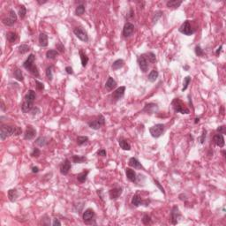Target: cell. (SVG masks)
Here are the masks:
<instances>
[{"label": "cell", "mask_w": 226, "mask_h": 226, "mask_svg": "<svg viewBox=\"0 0 226 226\" xmlns=\"http://www.w3.org/2000/svg\"><path fill=\"white\" fill-rule=\"evenodd\" d=\"M22 133V129L19 126H12V125H2L0 130V139L1 141H5L7 137L12 135L19 136Z\"/></svg>", "instance_id": "1"}, {"label": "cell", "mask_w": 226, "mask_h": 226, "mask_svg": "<svg viewBox=\"0 0 226 226\" xmlns=\"http://www.w3.org/2000/svg\"><path fill=\"white\" fill-rule=\"evenodd\" d=\"M35 57L34 54H30L28 58L24 61L23 63V67L29 71L35 77H39V71H38V68L37 66L35 64Z\"/></svg>", "instance_id": "2"}, {"label": "cell", "mask_w": 226, "mask_h": 226, "mask_svg": "<svg viewBox=\"0 0 226 226\" xmlns=\"http://www.w3.org/2000/svg\"><path fill=\"white\" fill-rule=\"evenodd\" d=\"M171 105L175 112L181 113V114H189L190 110L186 106V104L178 98H175L171 102Z\"/></svg>", "instance_id": "3"}, {"label": "cell", "mask_w": 226, "mask_h": 226, "mask_svg": "<svg viewBox=\"0 0 226 226\" xmlns=\"http://www.w3.org/2000/svg\"><path fill=\"white\" fill-rule=\"evenodd\" d=\"M165 125L164 124H156L149 128V132L153 138H159L164 132Z\"/></svg>", "instance_id": "4"}, {"label": "cell", "mask_w": 226, "mask_h": 226, "mask_svg": "<svg viewBox=\"0 0 226 226\" xmlns=\"http://www.w3.org/2000/svg\"><path fill=\"white\" fill-rule=\"evenodd\" d=\"M88 126L93 129V130H98L100 129L103 125H105V118L101 114L98 116V118L96 119V120H93V121H89L87 123Z\"/></svg>", "instance_id": "5"}, {"label": "cell", "mask_w": 226, "mask_h": 226, "mask_svg": "<svg viewBox=\"0 0 226 226\" xmlns=\"http://www.w3.org/2000/svg\"><path fill=\"white\" fill-rule=\"evenodd\" d=\"M150 203V200H143L141 197V195L139 193H135L132 198V204L134 206V207H139V206H145V207H148Z\"/></svg>", "instance_id": "6"}, {"label": "cell", "mask_w": 226, "mask_h": 226, "mask_svg": "<svg viewBox=\"0 0 226 226\" xmlns=\"http://www.w3.org/2000/svg\"><path fill=\"white\" fill-rule=\"evenodd\" d=\"M17 21V14L15 13V12L13 10H10L9 11V13H8V16H6V18H4L2 19V22L6 25V26H8V27H11L12 25H14V23Z\"/></svg>", "instance_id": "7"}, {"label": "cell", "mask_w": 226, "mask_h": 226, "mask_svg": "<svg viewBox=\"0 0 226 226\" xmlns=\"http://www.w3.org/2000/svg\"><path fill=\"white\" fill-rule=\"evenodd\" d=\"M178 31L181 33V34H183V35H192L193 33H194V31H193V29L192 28V26H191V24H190V21L189 20H186V21H184V23L180 26V28H178Z\"/></svg>", "instance_id": "8"}, {"label": "cell", "mask_w": 226, "mask_h": 226, "mask_svg": "<svg viewBox=\"0 0 226 226\" xmlns=\"http://www.w3.org/2000/svg\"><path fill=\"white\" fill-rule=\"evenodd\" d=\"M73 34L76 35V37L84 42H88V35L87 33L81 28V27H77L73 29Z\"/></svg>", "instance_id": "9"}, {"label": "cell", "mask_w": 226, "mask_h": 226, "mask_svg": "<svg viewBox=\"0 0 226 226\" xmlns=\"http://www.w3.org/2000/svg\"><path fill=\"white\" fill-rule=\"evenodd\" d=\"M125 86H122V87H118L114 92H113V94L111 95V99H112V102L113 103H117L118 101H119L125 95Z\"/></svg>", "instance_id": "10"}, {"label": "cell", "mask_w": 226, "mask_h": 226, "mask_svg": "<svg viewBox=\"0 0 226 226\" xmlns=\"http://www.w3.org/2000/svg\"><path fill=\"white\" fill-rule=\"evenodd\" d=\"M137 62H138L139 67H140V69L141 70V72L142 73H147L148 70V61L145 54H142V55L139 56L138 59H137Z\"/></svg>", "instance_id": "11"}, {"label": "cell", "mask_w": 226, "mask_h": 226, "mask_svg": "<svg viewBox=\"0 0 226 226\" xmlns=\"http://www.w3.org/2000/svg\"><path fill=\"white\" fill-rule=\"evenodd\" d=\"M95 211L92 209H87L84 212H83V215H82V218H83V221L84 223H92V221L94 220L95 218Z\"/></svg>", "instance_id": "12"}, {"label": "cell", "mask_w": 226, "mask_h": 226, "mask_svg": "<svg viewBox=\"0 0 226 226\" xmlns=\"http://www.w3.org/2000/svg\"><path fill=\"white\" fill-rule=\"evenodd\" d=\"M181 213L179 211V209L177 206H174L171 212V221L172 224H177L178 223V219L181 218Z\"/></svg>", "instance_id": "13"}, {"label": "cell", "mask_w": 226, "mask_h": 226, "mask_svg": "<svg viewBox=\"0 0 226 226\" xmlns=\"http://www.w3.org/2000/svg\"><path fill=\"white\" fill-rule=\"evenodd\" d=\"M134 29H135V27H134L133 24H132L131 22H126L124 26V28H123L122 35L125 38L130 37L134 33Z\"/></svg>", "instance_id": "14"}, {"label": "cell", "mask_w": 226, "mask_h": 226, "mask_svg": "<svg viewBox=\"0 0 226 226\" xmlns=\"http://www.w3.org/2000/svg\"><path fill=\"white\" fill-rule=\"evenodd\" d=\"M35 135H36L35 128L33 125H28L27 126V129H26V132H25V134H24V139L27 140V141H30V140H32L35 137Z\"/></svg>", "instance_id": "15"}, {"label": "cell", "mask_w": 226, "mask_h": 226, "mask_svg": "<svg viewBox=\"0 0 226 226\" xmlns=\"http://www.w3.org/2000/svg\"><path fill=\"white\" fill-rule=\"evenodd\" d=\"M71 168H72L71 162L68 158H66V159H64V161L60 164V173L62 175H67L69 173Z\"/></svg>", "instance_id": "16"}, {"label": "cell", "mask_w": 226, "mask_h": 226, "mask_svg": "<svg viewBox=\"0 0 226 226\" xmlns=\"http://www.w3.org/2000/svg\"><path fill=\"white\" fill-rule=\"evenodd\" d=\"M157 110H158L157 104L153 103H149L145 104V106L142 110V112H145V113H147V114H153V113L156 112Z\"/></svg>", "instance_id": "17"}, {"label": "cell", "mask_w": 226, "mask_h": 226, "mask_svg": "<svg viewBox=\"0 0 226 226\" xmlns=\"http://www.w3.org/2000/svg\"><path fill=\"white\" fill-rule=\"evenodd\" d=\"M123 193V187H115L109 191V195L111 200H117Z\"/></svg>", "instance_id": "18"}, {"label": "cell", "mask_w": 226, "mask_h": 226, "mask_svg": "<svg viewBox=\"0 0 226 226\" xmlns=\"http://www.w3.org/2000/svg\"><path fill=\"white\" fill-rule=\"evenodd\" d=\"M125 175H126V177L128 178V180H130L131 182H133V183L137 182V174L131 168L125 169Z\"/></svg>", "instance_id": "19"}, {"label": "cell", "mask_w": 226, "mask_h": 226, "mask_svg": "<svg viewBox=\"0 0 226 226\" xmlns=\"http://www.w3.org/2000/svg\"><path fill=\"white\" fill-rule=\"evenodd\" d=\"M213 141H214V143L217 147H219V148L224 147V137H223V134H221V133L215 134L214 137H213Z\"/></svg>", "instance_id": "20"}, {"label": "cell", "mask_w": 226, "mask_h": 226, "mask_svg": "<svg viewBox=\"0 0 226 226\" xmlns=\"http://www.w3.org/2000/svg\"><path fill=\"white\" fill-rule=\"evenodd\" d=\"M129 166L134 168V169H139V170H144V167L142 166V164L140 163V161L135 157H131L128 162Z\"/></svg>", "instance_id": "21"}, {"label": "cell", "mask_w": 226, "mask_h": 226, "mask_svg": "<svg viewBox=\"0 0 226 226\" xmlns=\"http://www.w3.org/2000/svg\"><path fill=\"white\" fill-rule=\"evenodd\" d=\"M117 81L113 79L112 77H109L106 83H105V88L108 90V91H111V90H113L114 88L117 87Z\"/></svg>", "instance_id": "22"}, {"label": "cell", "mask_w": 226, "mask_h": 226, "mask_svg": "<svg viewBox=\"0 0 226 226\" xmlns=\"http://www.w3.org/2000/svg\"><path fill=\"white\" fill-rule=\"evenodd\" d=\"M38 42H39V45L41 47H47L48 46V35L44 33H41L39 35V38H38Z\"/></svg>", "instance_id": "23"}, {"label": "cell", "mask_w": 226, "mask_h": 226, "mask_svg": "<svg viewBox=\"0 0 226 226\" xmlns=\"http://www.w3.org/2000/svg\"><path fill=\"white\" fill-rule=\"evenodd\" d=\"M34 108V103L28 102L26 100H24V102L21 104V110L23 111V113H28L32 110V109Z\"/></svg>", "instance_id": "24"}, {"label": "cell", "mask_w": 226, "mask_h": 226, "mask_svg": "<svg viewBox=\"0 0 226 226\" xmlns=\"http://www.w3.org/2000/svg\"><path fill=\"white\" fill-rule=\"evenodd\" d=\"M50 138L46 136H40L35 140V143L40 147H45L50 143Z\"/></svg>", "instance_id": "25"}, {"label": "cell", "mask_w": 226, "mask_h": 226, "mask_svg": "<svg viewBox=\"0 0 226 226\" xmlns=\"http://www.w3.org/2000/svg\"><path fill=\"white\" fill-rule=\"evenodd\" d=\"M125 65V61L123 59H117L116 61L113 62L112 65H111V68L113 71H117Z\"/></svg>", "instance_id": "26"}, {"label": "cell", "mask_w": 226, "mask_h": 226, "mask_svg": "<svg viewBox=\"0 0 226 226\" xmlns=\"http://www.w3.org/2000/svg\"><path fill=\"white\" fill-rule=\"evenodd\" d=\"M182 4V1H177V0H171V1H168L166 3V6L168 8L171 9H177Z\"/></svg>", "instance_id": "27"}, {"label": "cell", "mask_w": 226, "mask_h": 226, "mask_svg": "<svg viewBox=\"0 0 226 226\" xmlns=\"http://www.w3.org/2000/svg\"><path fill=\"white\" fill-rule=\"evenodd\" d=\"M18 197H19V193L16 189H10L8 191V198H9L10 201L14 202Z\"/></svg>", "instance_id": "28"}, {"label": "cell", "mask_w": 226, "mask_h": 226, "mask_svg": "<svg viewBox=\"0 0 226 226\" xmlns=\"http://www.w3.org/2000/svg\"><path fill=\"white\" fill-rule=\"evenodd\" d=\"M72 160L74 164H83L85 162H87V157L82 156V155H73L72 156Z\"/></svg>", "instance_id": "29"}, {"label": "cell", "mask_w": 226, "mask_h": 226, "mask_svg": "<svg viewBox=\"0 0 226 226\" xmlns=\"http://www.w3.org/2000/svg\"><path fill=\"white\" fill-rule=\"evenodd\" d=\"M89 173V171L87 170V171H83L82 172H80V174L77 175V179L78 181L80 183H84L86 180H87V175Z\"/></svg>", "instance_id": "30"}, {"label": "cell", "mask_w": 226, "mask_h": 226, "mask_svg": "<svg viewBox=\"0 0 226 226\" xmlns=\"http://www.w3.org/2000/svg\"><path fill=\"white\" fill-rule=\"evenodd\" d=\"M24 100L34 103V102H35V92L34 91V90H28V92L27 95L25 96Z\"/></svg>", "instance_id": "31"}, {"label": "cell", "mask_w": 226, "mask_h": 226, "mask_svg": "<svg viewBox=\"0 0 226 226\" xmlns=\"http://www.w3.org/2000/svg\"><path fill=\"white\" fill-rule=\"evenodd\" d=\"M119 146H120V148H121L122 149L127 150V151H129V150L131 149V145H130V143H129L126 140L121 138V139L119 140Z\"/></svg>", "instance_id": "32"}, {"label": "cell", "mask_w": 226, "mask_h": 226, "mask_svg": "<svg viewBox=\"0 0 226 226\" xmlns=\"http://www.w3.org/2000/svg\"><path fill=\"white\" fill-rule=\"evenodd\" d=\"M6 39H7L8 42L13 43L18 40V35L15 32H8L6 34Z\"/></svg>", "instance_id": "33"}, {"label": "cell", "mask_w": 226, "mask_h": 226, "mask_svg": "<svg viewBox=\"0 0 226 226\" xmlns=\"http://www.w3.org/2000/svg\"><path fill=\"white\" fill-rule=\"evenodd\" d=\"M79 54H80V61H81V65L83 67H86L88 63V57L81 50L79 51Z\"/></svg>", "instance_id": "34"}, {"label": "cell", "mask_w": 226, "mask_h": 226, "mask_svg": "<svg viewBox=\"0 0 226 226\" xmlns=\"http://www.w3.org/2000/svg\"><path fill=\"white\" fill-rule=\"evenodd\" d=\"M158 75H159V73H158L157 70L154 69V70H152V71L149 73V74H148V80H149L150 82H155V81L157 80Z\"/></svg>", "instance_id": "35"}, {"label": "cell", "mask_w": 226, "mask_h": 226, "mask_svg": "<svg viewBox=\"0 0 226 226\" xmlns=\"http://www.w3.org/2000/svg\"><path fill=\"white\" fill-rule=\"evenodd\" d=\"M13 75H14V78L19 81H23L24 80L23 74H22V72L19 68H15V70L13 72Z\"/></svg>", "instance_id": "36"}, {"label": "cell", "mask_w": 226, "mask_h": 226, "mask_svg": "<svg viewBox=\"0 0 226 226\" xmlns=\"http://www.w3.org/2000/svg\"><path fill=\"white\" fill-rule=\"evenodd\" d=\"M58 56V51L56 50H49L46 52V58L48 59H55Z\"/></svg>", "instance_id": "37"}, {"label": "cell", "mask_w": 226, "mask_h": 226, "mask_svg": "<svg viewBox=\"0 0 226 226\" xmlns=\"http://www.w3.org/2000/svg\"><path fill=\"white\" fill-rule=\"evenodd\" d=\"M27 14V8L25 6H20L19 9V16L21 19H24Z\"/></svg>", "instance_id": "38"}, {"label": "cell", "mask_w": 226, "mask_h": 226, "mask_svg": "<svg viewBox=\"0 0 226 226\" xmlns=\"http://www.w3.org/2000/svg\"><path fill=\"white\" fill-rule=\"evenodd\" d=\"M29 50H30V47L28 44H21L19 46V52L20 54H25V53L28 52Z\"/></svg>", "instance_id": "39"}, {"label": "cell", "mask_w": 226, "mask_h": 226, "mask_svg": "<svg viewBox=\"0 0 226 226\" xmlns=\"http://www.w3.org/2000/svg\"><path fill=\"white\" fill-rule=\"evenodd\" d=\"M145 56H146V58H147V59L149 63L154 64V63L156 62V57H155V54L154 52H148V53L145 54Z\"/></svg>", "instance_id": "40"}, {"label": "cell", "mask_w": 226, "mask_h": 226, "mask_svg": "<svg viewBox=\"0 0 226 226\" xmlns=\"http://www.w3.org/2000/svg\"><path fill=\"white\" fill-rule=\"evenodd\" d=\"M86 9H85V6L84 5H79L76 9H75V14L77 16H81L82 14H84Z\"/></svg>", "instance_id": "41"}, {"label": "cell", "mask_w": 226, "mask_h": 226, "mask_svg": "<svg viewBox=\"0 0 226 226\" xmlns=\"http://www.w3.org/2000/svg\"><path fill=\"white\" fill-rule=\"evenodd\" d=\"M88 141V137L87 136H78L77 137V144L79 146H82L85 143Z\"/></svg>", "instance_id": "42"}, {"label": "cell", "mask_w": 226, "mask_h": 226, "mask_svg": "<svg viewBox=\"0 0 226 226\" xmlns=\"http://www.w3.org/2000/svg\"><path fill=\"white\" fill-rule=\"evenodd\" d=\"M191 82V77L190 76H186L184 78V83H183V87H182V91H186V88L188 87L189 83Z\"/></svg>", "instance_id": "43"}, {"label": "cell", "mask_w": 226, "mask_h": 226, "mask_svg": "<svg viewBox=\"0 0 226 226\" xmlns=\"http://www.w3.org/2000/svg\"><path fill=\"white\" fill-rule=\"evenodd\" d=\"M45 73H46V77L47 79L51 81L52 80V78H53V73H52V66H49L47 67L46 71H45Z\"/></svg>", "instance_id": "44"}, {"label": "cell", "mask_w": 226, "mask_h": 226, "mask_svg": "<svg viewBox=\"0 0 226 226\" xmlns=\"http://www.w3.org/2000/svg\"><path fill=\"white\" fill-rule=\"evenodd\" d=\"M141 221H142V223H143L145 225H148V224H149V223H151V221H152V219H151V216H150L149 215H148V214H145V215L143 216V217H142Z\"/></svg>", "instance_id": "45"}, {"label": "cell", "mask_w": 226, "mask_h": 226, "mask_svg": "<svg viewBox=\"0 0 226 226\" xmlns=\"http://www.w3.org/2000/svg\"><path fill=\"white\" fill-rule=\"evenodd\" d=\"M194 51H195V54H196L198 57H202V56H204V51H203V50L200 48V45H197V46L195 47Z\"/></svg>", "instance_id": "46"}, {"label": "cell", "mask_w": 226, "mask_h": 226, "mask_svg": "<svg viewBox=\"0 0 226 226\" xmlns=\"http://www.w3.org/2000/svg\"><path fill=\"white\" fill-rule=\"evenodd\" d=\"M40 155H41V150H40L39 148H33L32 152L30 153V155H31L32 157H39Z\"/></svg>", "instance_id": "47"}, {"label": "cell", "mask_w": 226, "mask_h": 226, "mask_svg": "<svg viewBox=\"0 0 226 226\" xmlns=\"http://www.w3.org/2000/svg\"><path fill=\"white\" fill-rule=\"evenodd\" d=\"M206 135H207V131H206L205 129H203V130H202V133H201V135H200V137L199 138L200 144H204L205 140H206Z\"/></svg>", "instance_id": "48"}, {"label": "cell", "mask_w": 226, "mask_h": 226, "mask_svg": "<svg viewBox=\"0 0 226 226\" xmlns=\"http://www.w3.org/2000/svg\"><path fill=\"white\" fill-rule=\"evenodd\" d=\"M162 14H163V12H162L161 11H157V12H155L154 17H153V24L156 23V21L158 20V19H159V18L162 16Z\"/></svg>", "instance_id": "49"}, {"label": "cell", "mask_w": 226, "mask_h": 226, "mask_svg": "<svg viewBox=\"0 0 226 226\" xmlns=\"http://www.w3.org/2000/svg\"><path fill=\"white\" fill-rule=\"evenodd\" d=\"M154 183H155V185L158 187V188H159L160 189V191L164 193V194H165V190H164V188L163 187V186L160 184V182L159 181H158V180L157 179H154Z\"/></svg>", "instance_id": "50"}, {"label": "cell", "mask_w": 226, "mask_h": 226, "mask_svg": "<svg viewBox=\"0 0 226 226\" xmlns=\"http://www.w3.org/2000/svg\"><path fill=\"white\" fill-rule=\"evenodd\" d=\"M56 47H57V50H58V52H60V53L64 52V45H63L61 42L57 43V44H56Z\"/></svg>", "instance_id": "51"}, {"label": "cell", "mask_w": 226, "mask_h": 226, "mask_svg": "<svg viewBox=\"0 0 226 226\" xmlns=\"http://www.w3.org/2000/svg\"><path fill=\"white\" fill-rule=\"evenodd\" d=\"M35 84H36V88H37L38 90H43V89H44V85H43L42 82H41V81H39V80H35Z\"/></svg>", "instance_id": "52"}, {"label": "cell", "mask_w": 226, "mask_h": 226, "mask_svg": "<svg viewBox=\"0 0 226 226\" xmlns=\"http://www.w3.org/2000/svg\"><path fill=\"white\" fill-rule=\"evenodd\" d=\"M97 155H100V156H106L107 153H106V150L104 148H101L97 151Z\"/></svg>", "instance_id": "53"}, {"label": "cell", "mask_w": 226, "mask_h": 226, "mask_svg": "<svg viewBox=\"0 0 226 226\" xmlns=\"http://www.w3.org/2000/svg\"><path fill=\"white\" fill-rule=\"evenodd\" d=\"M216 131H217L219 133L223 134V133H225V126H224V125H221V126H219V127L216 129Z\"/></svg>", "instance_id": "54"}, {"label": "cell", "mask_w": 226, "mask_h": 226, "mask_svg": "<svg viewBox=\"0 0 226 226\" xmlns=\"http://www.w3.org/2000/svg\"><path fill=\"white\" fill-rule=\"evenodd\" d=\"M65 72L67 74H73V70L71 66H66L65 67Z\"/></svg>", "instance_id": "55"}, {"label": "cell", "mask_w": 226, "mask_h": 226, "mask_svg": "<svg viewBox=\"0 0 226 226\" xmlns=\"http://www.w3.org/2000/svg\"><path fill=\"white\" fill-rule=\"evenodd\" d=\"M31 171H32L33 173H37V172H39L40 169H39V167H37V166H32V167H31Z\"/></svg>", "instance_id": "56"}, {"label": "cell", "mask_w": 226, "mask_h": 226, "mask_svg": "<svg viewBox=\"0 0 226 226\" xmlns=\"http://www.w3.org/2000/svg\"><path fill=\"white\" fill-rule=\"evenodd\" d=\"M40 110H39V109L37 108V107H34L33 109H32V110L30 111L31 113H32V114L33 115H35V114H37V113L36 112H39Z\"/></svg>", "instance_id": "57"}, {"label": "cell", "mask_w": 226, "mask_h": 226, "mask_svg": "<svg viewBox=\"0 0 226 226\" xmlns=\"http://www.w3.org/2000/svg\"><path fill=\"white\" fill-rule=\"evenodd\" d=\"M52 225H53V226H56V225H61V223L59 222V220H58V218H55L54 221H53V223H52Z\"/></svg>", "instance_id": "58"}, {"label": "cell", "mask_w": 226, "mask_h": 226, "mask_svg": "<svg viewBox=\"0 0 226 226\" xmlns=\"http://www.w3.org/2000/svg\"><path fill=\"white\" fill-rule=\"evenodd\" d=\"M222 49H223V45H221L220 47H218V48L216 49V56H219V55H220V53H221V51H222Z\"/></svg>", "instance_id": "59"}, {"label": "cell", "mask_w": 226, "mask_h": 226, "mask_svg": "<svg viewBox=\"0 0 226 226\" xmlns=\"http://www.w3.org/2000/svg\"><path fill=\"white\" fill-rule=\"evenodd\" d=\"M39 5H43V4H45V3H47L48 1H47V0H44V1H40V0H37V1H36Z\"/></svg>", "instance_id": "60"}, {"label": "cell", "mask_w": 226, "mask_h": 226, "mask_svg": "<svg viewBox=\"0 0 226 226\" xmlns=\"http://www.w3.org/2000/svg\"><path fill=\"white\" fill-rule=\"evenodd\" d=\"M1 110H2L3 111H5V110H6V105H5V103H4V102H3V101L1 102Z\"/></svg>", "instance_id": "61"}, {"label": "cell", "mask_w": 226, "mask_h": 226, "mask_svg": "<svg viewBox=\"0 0 226 226\" xmlns=\"http://www.w3.org/2000/svg\"><path fill=\"white\" fill-rule=\"evenodd\" d=\"M199 120H200V119H199V118H198V119H195V121H194V123H195V124H197V123L199 122Z\"/></svg>", "instance_id": "62"}, {"label": "cell", "mask_w": 226, "mask_h": 226, "mask_svg": "<svg viewBox=\"0 0 226 226\" xmlns=\"http://www.w3.org/2000/svg\"><path fill=\"white\" fill-rule=\"evenodd\" d=\"M188 68H189V67H188V66H187V65H186V66H185V67H184V69H186V70H187V69H188Z\"/></svg>", "instance_id": "63"}]
</instances>
